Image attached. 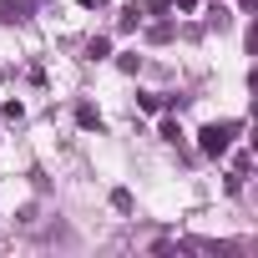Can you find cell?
Returning a JSON list of instances; mask_svg holds the SVG:
<instances>
[{
	"instance_id": "6",
	"label": "cell",
	"mask_w": 258,
	"mask_h": 258,
	"mask_svg": "<svg viewBox=\"0 0 258 258\" xmlns=\"http://www.w3.org/2000/svg\"><path fill=\"white\" fill-rule=\"evenodd\" d=\"M162 142H182V126L177 121H162Z\"/></svg>"
},
{
	"instance_id": "4",
	"label": "cell",
	"mask_w": 258,
	"mask_h": 258,
	"mask_svg": "<svg viewBox=\"0 0 258 258\" xmlns=\"http://www.w3.org/2000/svg\"><path fill=\"white\" fill-rule=\"evenodd\" d=\"M76 121H81V126H86V132H91V126H96V132H101V116H96V111H91V106H76Z\"/></svg>"
},
{
	"instance_id": "7",
	"label": "cell",
	"mask_w": 258,
	"mask_h": 258,
	"mask_svg": "<svg viewBox=\"0 0 258 258\" xmlns=\"http://www.w3.org/2000/svg\"><path fill=\"white\" fill-rule=\"evenodd\" d=\"M111 208L116 213H132V192H111Z\"/></svg>"
},
{
	"instance_id": "2",
	"label": "cell",
	"mask_w": 258,
	"mask_h": 258,
	"mask_svg": "<svg viewBox=\"0 0 258 258\" xmlns=\"http://www.w3.org/2000/svg\"><path fill=\"white\" fill-rule=\"evenodd\" d=\"M31 6H36V0H0V26L26 21V16H31Z\"/></svg>"
},
{
	"instance_id": "8",
	"label": "cell",
	"mask_w": 258,
	"mask_h": 258,
	"mask_svg": "<svg viewBox=\"0 0 258 258\" xmlns=\"http://www.w3.org/2000/svg\"><path fill=\"white\" fill-rule=\"evenodd\" d=\"M81 6H106V0H81Z\"/></svg>"
},
{
	"instance_id": "3",
	"label": "cell",
	"mask_w": 258,
	"mask_h": 258,
	"mask_svg": "<svg viewBox=\"0 0 258 258\" xmlns=\"http://www.w3.org/2000/svg\"><path fill=\"white\" fill-rule=\"evenodd\" d=\"M116 26H121V31H137V26H142V11H137V6H126V11H121V21H116Z\"/></svg>"
},
{
	"instance_id": "1",
	"label": "cell",
	"mask_w": 258,
	"mask_h": 258,
	"mask_svg": "<svg viewBox=\"0 0 258 258\" xmlns=\"http://www.w3.org/2000/svg\"><path fill=\"white\" fill-rule=\"evenodd\" d=\"M233 132H238V121H208L203 132H198V147H203L208 157H223L228 142H233Z\"/></svg>"
},
{
	"instance_id": "5",
	"label": "cell",
	"mask_w": 258,
	"mask_h": 258,
	"mask_svg": "<svg viewBox=\"0 0 258 258\" xmlns=\"http://www.w3.org/2000/svg\"><path fill=\"white\" fill-rule=\"evenodd\" d=\"M106 51H111V41H106V36H96V41H91V46H86V56H91V61H101V56H106Z\"/></svg>"
}]
</instances>
